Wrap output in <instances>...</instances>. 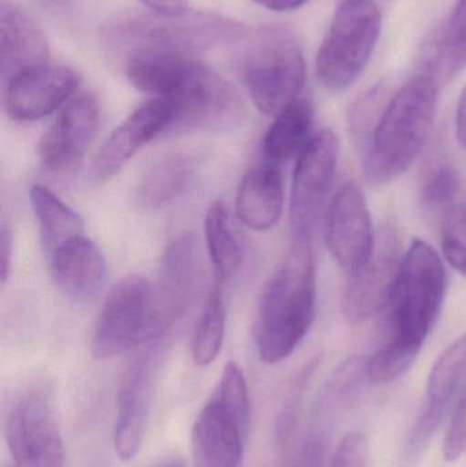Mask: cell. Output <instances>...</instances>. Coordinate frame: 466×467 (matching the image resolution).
<instances>
[{
	"label": "cell",
	"mask_w": 466,
	"mask_h": 467,
	"mask_svg": "<svg viewBox=\"0 0 466 467\" xmlns=\"http://www.w3.org/2000/svg\"><path fill=\"white\" fill-rule=\"evenodd\" d=\"M464 454H466V389L457 403L456 411L443 444V455L446 461L454 462Z\"/></svg>",
	"instance_id": "32"
},
{
	"label": "cell",
	"mask_w": 466,
	"mask_h": 467,
	"mask_svg": "<svg viewBox=\"0 0 466 467\" xmlns=\"http://www.w3.org/2000/svg\"><path fill=\"white\" fill-rule=\"evenodd\" d=\"M402 255L399 234L388 224L378 234L368 263L347 279L342 312L349 323H364L388 306Z\"/></svg>",
	"instance_id": "14"
},
{
	"label": "cell",
	"mask_w": 466,
	"mask_h": 467,
	"mask_svg": "<svg viewBox=\"0 0 466 467\" xmlns=\"http://www.w3.org/2000/svg\"><path fill=\"white\" fill-rule=\"evenodd\" d=\"M150 10L156 13L175 14L186 10V0H141Z\"/></svg>",
	"instance_id": "35"
},
{
	"label": "cell",
	"mask_w": 466,
	"mask_h": 467,
	"mask_svg": "<svg viewBox=\"0 0 466 467\" xmlns=\"http://www.w3.org/2000/svg\"><path fill=\"white\" fill-rule=\"evenodd\" d=\"M81 77L68 66L46 65L16 74L3 82V106L16 122H35L71 98Z\"/></svg>",
	"instance_id": "15"
},
{
	"label": "cell",
	"mask_w": 466,
	"mask_h": 467,
	"mask_svg": "<svg viewBox=\"0 0 466 467\" xmlns=\"http://www.w3.org/2000/svg\"><path fill=\"white\" fill-rule=\"evenodd\" d=\"M49 268L57 290L70 301H93L103 290L107 261L100 247L87 236H79L55 250Z\"/></svg>",
	"instance_id": "19"
},
{
	"label": "cell",
	"mask_w": 466,
	"mask_h": 467,
	"mask_svg": "<svg viewBox=\"0 0 466 467\" xmlns=\"http://www.w3.org/2000/svg\"><path fill=\"white\" fill-rule=\"evenodd\" d=\"M0 254H2V282L5 283L10 275L11 257H13V236H11L10 230L3 227L2 239H0Z\"/></svg>",
	"instance_id": "34"
},
{
	"label": "cell",
	"mask_w": 466,
	"mask_h": 467,
	"mask_svg": "<svg viewBox=\"0 0 466 467\" xmlns=\"http://www.w3.org/2000/svg\"><path fill=\"white\" fill-rule=\"evenodd\" d=\"M172 119V104L166 98H153L140 106L107 139L92 164L98 182L111 180L126 163L159 134L167 133Z\"/></svg>",
	"instance_id": "17"
},
{
	"label": "cell",
	"mask_w": 466,
	"mask_h": 467,
	"mask_svg": "<svg viewBox=\"0 0 466 467\" xmlns=\"http://www.w3.org/2000/svg\"><path fill=\"white\" fill-rule=\"evenodd\" d=\"M30 204L40 226L41 242L47 254L73 239L84 236L81 216L71 210L57 194L43 185H33L29 191Z\"/></svg>",
	"instance_id": "24"
},
{
	"label": "cell",
	"mask_w": 466,
	"mask_h": 467,
	"mask_svg": "<svg viewBox=\"0 0 466 467\" xmlns=\"http://www.w3.org/2000/svg\"><path fill=\"white\" fill-rule=\"evenodd\" d=\"M161 467H185V462L177 458V460H171L170 462L164 463V465Z\"/></svg>",
	"instance_id": "39"
},
{
	"label": "cell",
	"mask_w": 466,
	"mask_h": 467,
	"mask_svg": "<svg viewBox=\"0 0 466 467\" xmlns=\"http://www.w3.org/2000/svg\"><path fill=\"white\" fill-rule=\"evenodd\" d=\"M460 177L451 164L432 167L421 182L420 200L423 210L430 215L442 218L454 205L459 204Z\"/></svg>",
	"instance_id": "29"
},
{
	"label": "cell",
	"mask_w": 466,
	"mask_h": 467,
	"mask_svg": "<svg viewBox=\"0 0 466 467\" xmlns=\"http://www.w3.org/2000/svg\"><path fill=\"white\" fill-rule=\"evenodd\" d=\"M314 107L306 99H298L279 112L263 140L265 161L282 166L298 158L314 139Z\"/></svg>",
	"instance_id": "23"
},
{
	"label": "cell",
	"mask_w": 466,
	"mask_h": 467,
	"mask_svg": "<svg viewBox=\"0 0 466 467\" xmlns=\"http://www.w3.org/2000/svg\"><path fill=\"white\" fill-rule=\"evenodd\" d=\"M5 439L13 467L65 466V444L48 387L36 384L14 400Z\"/></svg>",
	"instance_id": "10"
},
{
	"label": "cell",
	"mask_w": 466,
	"mask_h": 467,
	"mask_svg": "<svg viewBox=\"0 0 466 467\" xmlns=\"http://www.w3.org/2000/svg\"><path fill=\"white\" fill-rule=\"evenodd\" d=\"M137 89L166 98L172 104L167 133L221 130L243 120L237 90L196 57H137L125 65Z\"/></svg>",
	"instance_id": "2"
},
{
	"label": "cell",
	"mask_w": 466,
	"mask_h": 467,
	"mask_svg": "<svg viewBox=\"0 0 466 467\" xmlns=\"http://www.w3.org/2000/svg\"><path fill=\"white\" fill-rule=\"evenodd\" d=\"M316 312V266L311 244H295L263 294L257 321L260 359L278 364L305 339Z\"/></svg>",
	"instance_id": "5"
},
{
	"label": "cell",
	"mask_w": 466,
	"mask_h": 467,
	"mask_svg": "<svg viewBox=\"0 0 466 467\" xmlns=\"http://www.w3.org/2000/svg\"><path fill=\"white\" fill-rule=\"evenodd\" d=\"M202 282L199 241L193 234H181L167 244L155 285L159 306L171 328L196 298Z\"/></svg>",
	"instance_id": "18"
},
{
	"label": "cell",
	"mask_w": 466,
	"mask_h": 467,
	"mask_svg": "<svg viewBox=\"0 0 466 467\" xmlns=\"http://www.w3.org/2000/svg\"><path fill=\"white\" fill-rule=\"evenodd\" d=\"M164 354L166 345L163 339L150 343L129 364L120 378L114 449L115 454L123 462L134 460L141 449Z\"/></svg>",
	"instance_id": "12"
},
{
	"label": "cell",
	"mask_w": 466,
	"mask_h": 467,
	"mask_svg": "<svg viewBox=\"0 0 466 467\" xmlns=\"http://www.w3.org/2000/svg\"><path fill=\"white\" fill-rule=\"evenodd\" d=\"M249 29L229 16L207 11L175 14L126 10L101 26V40L111 54L134 57H197L202 52L243 40Z\"/></svg>",
	"instance_id": "3"
},
{
	"label": "cell",
	"mask_w": 466,
	"mask_h": 467,
	"mask_svg": "<svg viewBox=\"0 0 466 467\" xmlns=\"http://www.w3.org/2000/svg\"><path fill=\"white\" fill-rule=\"evenodd\" d=\"M171 329L159 306L155 285L129 275L109 290L90 342L96 359L120 356L145 343L163 339Z\"/></svg>",
	"instance_id": "8"
},
{
	"label": "cell",
	"mask_w": 466,
	"mask_h": 467,
	"mask_svg": "<svg viewBox=\"0 0 466 467\" xmlns=\"http://www.w3.org/2000/svg\"><path fill=\"white\" fill-rule=\"evenodd\" d=\"M326 244L347 276L363 268L377 244V234L363 192L347 182L337 192L326 210Z\"/></svg>",
	"instance_id": "13"
},
{
	"label": "cell",
	"mask_w": 466,
	"mask_h": 467,
	"mask_svg": "<svg viewBox=\"0 0 466 467\" xmlns=\"http://www.w3.org/2000/svg\"><path fill=\"white\" fill-rule=\"evenodd\" d=\"M100 128V106L92 93H82L62 109L38 142L43 167L52 172L76 169L84 161Z\"/></svg>",
	"instance_id": "16"
},
{
	"label": "cell",
	"mask_w": 466,
	"mask_h": 467,
	"mask_svg": "<svg viewBox=\"0 0 466 467\" xmlns=\"http://www.w3.org/2000/svg\"><path fill=\"white\" fill-rule=\"evenodd\" d=\"M263 7L273 11H293L303 7L308 0H254Z\"/></svg>",
	"instance_id": "37"
},
{
	"label": "cell",
	"mask_w": 466,
	"mask_h": 467,
	"mask_svg": "<svg viewBox=\"0 0 466 467\" xmlns=\"http://www.w3.org/2000/svg\"><path fill=\"white\" fill-rule=\"evenodd\" d=\"M204 234L216 280L219 285H224L237 275L243 254L237 236L230 226L229 213L223 202H215L208 208Z\"/></svg>",
	"instance_id": "25"
},
{
	"label": "cell",
	"mask_w": 466,
	"mask_h": 467,
	"mask_svg": "<svg viewBox=\"0 0 466 467\" xmlns=\"http://www.w3.org/2000/svg\"><path fill=\"white\" fill-rule=\"evenodd\" d=\"M241 73L254 106L276 117L300 99L306 66L297 35L285 25L260 27L246 47Z\"/></svg>",
	"instance_id": "6"
},
{
	"label": "cell",
	"mask_w": 466,
	"mask_h": 467,
	"mask_svg": "<svg viewBox=\"0 0 466 467\" xmlns=\"http://www.w3.org/2000/svg\"><path fill=\"white\" fill-rule=\"evenodd\" d=\"M196 171V158L189 153H170L159 159L137 186V204L145 211L161 210L186 191Z\"/></svg>",
	"instance_id": "22"
},
{
	"label": "cell",
	"mask_w": 466,
	"mask_h": 467,
	"mask_svg": "<svg viewBox=\"0 0 466 467\" xmlns=\"http://www.w3.org/2000/svg\"><path fill=\"white\" fill-rule=\"evenodd\" d=\"M368 441L360 432L342 439L331 460L330 467H369Z\"/></svg>",
	"instance_id": "31"
},
{
	"label": "cell",
	"mask_w": 466,
	"mask_h": 467,
	"mask_svg": "<svg viewBox=\"0 0 466 467\" xmlns=\"http://www.w3.org/2000/svg\"><path fill=\"white\" fill-rule=\"evenodd\" d=\"M440 100V79L424 68L386 103L364 150V172L374 186L401 177L431 136Z\"/></svg>",
	"instance_id": "4"
},
{
	"label": "cell",
	"mask_w": 466,
	"mask_h": 467,
	"mask_svg": "<svg viewBox=\"0 0 466 467\" xmlns=\"http://www.w3.org/2000/svg\"><path fill=\"white\" fill-rule=\"evenodd\" d=\"M48 43L35 19L14 0L0 2V74L3 82L48 63Z\"/></svg>",
	"instance_id": "20"
},
{
	"label": "cell",
	"mask_w": 466,
	"mask_h": 467,
	"mask_svg": "<svg viewBox=\"0 0 466 467\" xmlns=\"http://www.w3.org/2000/svg\"><path fill=\"white\" fill-rule=\"evenodd\" d=\"M35 2L44 10L57 16L73 10L74 5V0H35Z\"/></svg>",
	"instance_id": "38"
},
{
	"label": "cell",
	"mask_w": 466,
	"mask_h": 467,
	"mask_svg": "<svg viewBox=\"0 0 466 467\" xmlns=\"http://www.w3.org/2000/svg\"><path fill=\"white\" fill-rule=\"evenodd\" d=\"M466 389V334L451 343L437 359L427 384L429 406L448 411Z\"/></svg>",
	"instance_id": "27"
},
{
	"label": "cell",
	"mask_w": 466,
	"mask_h": 467,
	"mask_svg": "<svg viewBox=\"0 0 466 467\" xmlns=\"http://www.w3.org/2000/svg\"><path fill=\"white\" fill-rule=\"evenodd\" d=\"M284 202L282 166L264 161L243 175L235 199V211L246 227L265 232L278 223Z\"/></svg>",
	"instance_id": "21"
},
{
	"label": "cell",
	"mask_w": 466,
	"mask_h": 467,
	"mask_svg": "<svg viewBox=\"0 0 466 467\" xmlns=\"http://www.w3.org/2000/svg\"><path fill=\"white\" fill-rule=\"evenodd\" d=\"M446 283L440 255L427 242L415 239L402 255L388 299L390 334L367 362L369 383H393L412 368L440 317Z\"/></svg>",
	"instance_id": "1"
},
{
	"label": "cell",
	"mask_w": 466,
	"mask_h": 467,
	"mask_svg": "<svg viewBox=\"0 0 466 467\" xmlns=\"http://www.w3.org/2000/svg\"><path fill=\"white\" fill-rule=\"evenodd\" d=\"M382 16L374 2L339 5L316 59L320 84L342 92L363 74L379 40Z\"/></svg>",
	"instance_id": "9"
},
{
	"label": "cell",
	"mask_w": 466,
	"mask_h": 467,
	"mask_svg": "<svg viewBox=\"0 0 466 467\" xmlns=\"http://www.w3.org/2000/svg\"><path fill=\"white\" fill-rule=\"evenodd\" d=\"M426 70L449 79L466 67V0H457L442 29L435 36Z\"/></svg>",
	"instance_id": "26"
},
{
	"label": "cell",
	"mask_w": 466,
	"mask_h": 467,
	"mask_svg": "<svg viewBox=\"0 0 466 467\" xmlns=\"http://www.w3.org/2000/svg\"><path fill=\"white\" fill-rule=\"evenodd\" d=\"M251 427V400L243 369L229 361L192 430L193 467H241Z\"/></svg>",
	"instance_id": "7"
},
{
	"label": "cell",
	"mask_w": 466,
	"mask_h": 467,
	"mask_svg": "<svg viewBox=\"0 0 466 467\" xmlns=\"http://www.w3.org/2000/svg\"><path fill=\"white\" fill-rule=\"evenodd\" d=\"M456 126L460 144L466 150V87L462 89L459 106H457Z\"/></svg>",
	"instance_id": "36"
},
{
	"label": "cell",
	"mask_w": 466,
	"mask_h": 467,
	"mask_svg": "<svg viewBox=\"0 0 466 467\" xmlns=\"http://www.w3.org/2000/svg\"><path fill=\"white\" fill-rule=\"evenodd\" d=\"M440 244L448 263L466 277V205H454L440 218Z\"/></svg>",
	"instance_id": "30"
},
{
	"label": "cell",
	"mask_w": 466,
	"mask_h": 467,
	"mask_svg": "<svg viewBox=\"0 0 466 467\" xmlns=\"http://www.w3.org/2000/svg\"><path fill=\"white\" fill-rule=\"evenodd\" d=\"M325 444L322 439L309 438L297 450L285 467H323L325 466Z\"/></svg>",
	"instance_id": "33"
},
{
	"label": "cell",
	"mask_w": 466,
	"mask_h": 467,
	"mask_svg": "<svg viewBox=\"0 0 466 467\" xmlns=\"http://www.w3.org/2000/svg\"><path fill=\"white\" fill-rule=\"evenodd\" d=\"M221 288L222 285H216L205 302L192 337V357L199 367L212 364L223 345L226 310Z\"/></svg>",
	"instance_id": "28"
},
{
	"label": "cell",
	"mask_w": 466,
	"mask_h": 467,
	"mask_svg": "<svg viewBox=\"0 0 466 467\" xmlns=\"http://www.w3.org/2000/svg\"><path fill=\"white\" fill-rule=\"evenodd\" d=\"M372 0H338V5H353V3H367Z\"/></svg>",
	"instance_id": "40"
},
{
	"label": "cell",
	"mask_w": 466,
	"mask_h": 467,
	"mask_svg": "<svg viewBox=\"0 0 466 467\" xmlns=\"http://www.w3.org/2000/svg\"><path fill=\"white\" fill-rule=\"evenodd\" d=\"M336 133L315 134L297 158L290 196V223L295 244H309L327 205L338 166Z\"/></svg>",
	"instance_id": "11"
}]
</instances>
